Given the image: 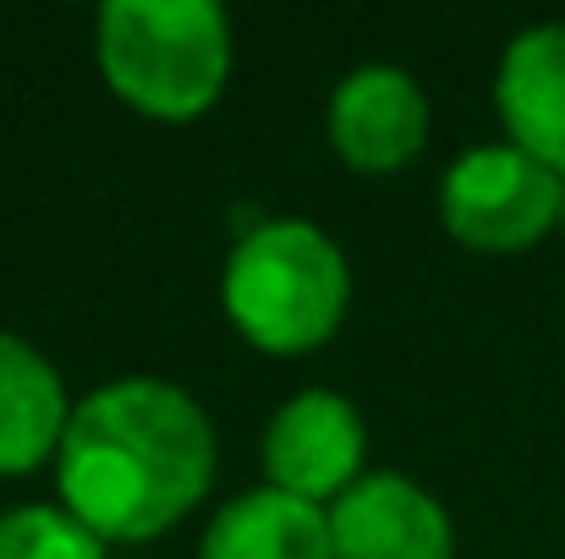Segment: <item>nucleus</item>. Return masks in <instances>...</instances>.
Returning a JSON list of instances; mask_svg holds the SVG:
<instances>
[{
  "label": "nucleus",
  "mask_w": 565,
  "mask_h": 559,
  "mask_svg": "<svg viewBox=\"0 0 565 559\" xmlns=\"http://www.w3.org/2000/svg\"><path fill=\"white\" fill-rule=\"evenodd\" d=\"M220 439L188 384L127 373L72 406L55 499L105 544H154L203 505Z\"/></svg>",
  "instance_id": "nucleus-1"
},
{
  "label": "nucleus",
  "mask_w": 565,
  "mask_h": 559,
  "mask_svg": "<svg viewBox=\"0 0 565 559\" xmlns=\"http://www.w3.org/2000/svg\"><path fill=\"white\" fill-rule=\"evenodd\" d=\"M220 308L253 352L308 357L335 341L352 313V264L324 225L302 214H269L231 241Z\"/></svg>",
  "instance_id": "nucleus-2"
},
{
  "label": "nucleus",
  "mask_w": 565,
  "mask_h": 559,
  "mask_svg": "<svg viewBox=\"0 0 565 559\" xmlns=\"http://www.w3.org/2000/svg\"><path fill=\"white\" fill-rule=\"evenodd\" d=\"M94 61L127 110L198 121L231 88L236 39L214 0H110L94 22Z\"/></svg>",
  "instance_id": "nucleus-3"
},
{
  "label": "nucleus",
  "mask_w": 565,
  "mask_h": 559,
  "mask_svg": "<svg viewBox=\"0 0 565 559\" xmlns=\"http://www.w3.org/2000/svg\"><path fill=\"white\" fill-rule=\"evenodd\" d=\"M439 225L472 252H527L561 230V171L516 143H478L439 182Z\"/></svg>",
  "instance_id": "nucleus-4"
},
{
  "label": "nucleus",
  "mask_w": 565,
  "mask_h": 559,
  "mask_svg": "<svg viewBox=\"0 0 565 559\" xmlns=\"http://www.w3.org/2000/svg\"><path fill=\"white\" fill-rule=\"evenodd\" d=\"M258 461L269 488L330 510L369 472V422L341 389H297L269 411Z\"/></svg>",
  "instance_id": "nucleus-5"
},
{
  "label": "nucleus",
  "mask_w": 565,
  "mask_h": 559,
  "mask_svg": "<svg viewBox=\"0 0 565 559\" xmlns=\"http://www.w3.org/2000/svg\"><path fill=\"white\" fill-rule=\"evenodd\" d=\"M428 127H434L428 94H423V83L406 66L369 61V66H352L330 88L324 132H330L335 160L347 171H358V176H395V171H406L423 154Z\"/></svg>",
  "instance_id": "nucleus-6"
},
{
  "label": "nucleus",
  "mask_w": 565,
  "mask_h": 559,
  "mask_svg": "<svg viewBox=\"0 0 565 559\" xmlns=\"http://www.w3.org/2000/svg\"><path fill=\"white\" fill-rule=\"evenodd\" d=\"M335 559H456V522L406 472H363L330 510Z\"/></svg>",
  "instance_id": "nucleus-7"
},
{
  "label": "nucleus",
  "mask_w": 565,
  "mask_h": 559,
  "mask_svg": "<svg viewBox=\"0 0 565 559\" xmlns=\"http://www.w3.org/2000/svg\"><path fill=\"white\" fill-rule=\"evenodd\" d=\"M494 116L505 143L565 176V22H533L500 50Z\"/></svg>",
  "instance_id": "nucleus-8"
},
{
  "label": "nucleus",
  "mask_w": 565,
  "mask_h": 559,
  "mask_svg": "<svg viewBox=\"0 0 565 559\" xmlns=\"http://www.w3.org/2000/svg\"><path fill=\"white\" fill-rule=\"evenodd\" d=\"M72 389L61 368L22 335L0 330V477H33L55 466L72 422Z\"/></svg>",
  "instance_id": "nucleus-9"
},
{
  "label": "nucleus",
  "mask_w": 565,
  "mask_h": 559,
  "mask_svg": "<svg viewBox=\"0 0 565 559\" xmlns=\"http://www.w3.org/2000/svg\"><path fill=\"white\" fill-rule=\"evenodd\" d=\"M192 559H335L330 516L308 499L258 483L209 516Z\"/></svg>",
  "instance_id": "nucleus-10"
},
{
  "label": "nucleus",
  "mask_w": 565,
  "mask_h": 559,
  "mask_svg": "<svg viewBox=\"0 0 565 559\" xmlns=\"http://www.w3.org/2000/svg\"><path fill=\"white\" fill-rule=\"evenodd\" d=\"M110 549L55 499L0 510V559H105Z\"/></svg>",
  "instance_id": "nucleus-11"
},
{
  "label": "nucleus",
  "mask_w": 565,
  "mask_h": 559,
  "mask_svg": "<svg viewBox=\"0 0 565 559\" xmlns=\"http://www.w3.org/2000/svg\"><path fill=\"white\" fill-rule=\"evenodd\" d=\"M561 230H565V176H561Z\"/></svg>",
  "instance_id": "nucleus-12"
}]
</instances>
